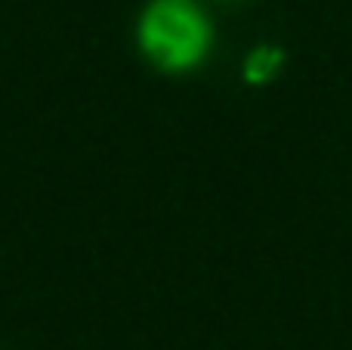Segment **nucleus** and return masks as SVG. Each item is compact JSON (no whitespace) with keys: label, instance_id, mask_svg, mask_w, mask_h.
Here are the masks:
<instances>
[{"label":"nucleus","instance_id":"obj_1","mask_svg":"<svg viewBox=\"0 0 352 350\" xmlns=\"http://www.w3.org/2000/svg\"><path fill=\"white\" fill-rule=\"evenodd\" d=\"M136 43L161 72H192L210 56L213 25L198 0H148L136 19Z\"/></svg>","mask_w":352,"mask_h":350},{"label":"nucleus","instance_id":"obj_2","mask_svg":"<svg viewBox=\"0 0 352 350\" xmlns=\"http://www.w3.org/2000/svg\"><path fill=\"white\" fill-rule=\"evenodd\" d=\"M281 65H285V50L275 47V43H260V47H254L244 56L241 78L248 81L250 87H263L278 78Z\"/></svg>","mask_w":352,"mask_h":350}]
</instances>
